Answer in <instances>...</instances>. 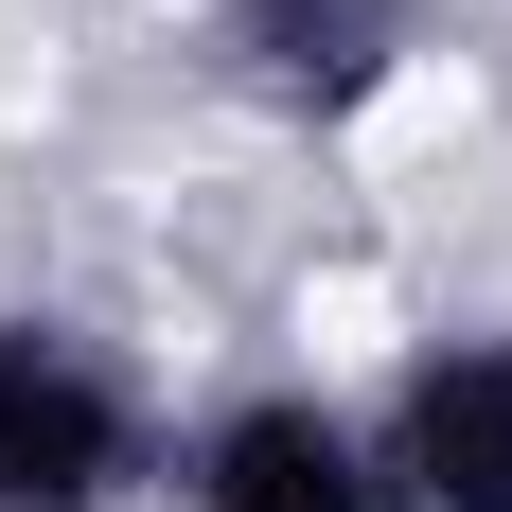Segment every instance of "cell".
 Returning <instances> with one entry per match:
<instances>
[{"mask_svg": "<svg viewBox=\"0 0 512 512\" xmlns=\"http://www.w3.org/2000/svg\"><path fill=\"white\" fill-rule=\"evenodd\" d=\"M354 424H371L389 512H512V318L407 336V371H389Z\"/></svg>", "mask_w": 512, "mask_h": 512, "instance_id": "cell-3", "label": "cell"}, {"mask_svg": "<svg viewBox=\"0 0 512 512\" xmlns=\"http://www.w3.org/2000/svg\"><path fill=\"white\" fill-rule=\"evenodd\" d=\"M212 89L248 106V124H283V142H336V124H371V106L407 89L424 53V0H212Z\"/></svg>", "mask_w": 512, "mask_h": 512, "instance_id": "cell-2", "label": "cell"}, {"mask_svg": "<svg viewBox=\"0 0 512 512\" xmlns=\"http://www.w3.org/2000/svg\"><path fill=\"white\" fill-rule=\"evenodd\" d=\"M177 407L106 354L71 301H0V512H142Z\"/></svg>", "mask_w": 512, "mask_h": 512, "instance_id": "cell-1", "label": "cell"}, {"mask_svg": "<svg viewBox=\"0 0 512 512\" xmlns=\"http://www.w3.org/2000/svg\"><path fill=\"white\" fill-rule=\"evenodd\" d=\"M159 495L177 512H389V477H371V424L336 389H212L177 424Z\"/></svg>", "mask_w": 512, "mask_h": 512, "instance_id": "cell-4", "label": "cell"}]
</instances>
